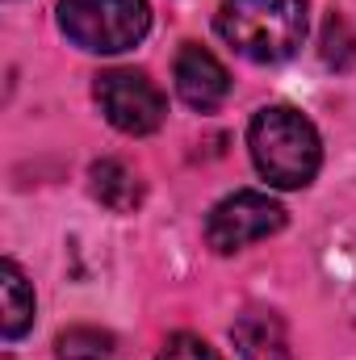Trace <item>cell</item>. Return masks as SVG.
Masks as SVG:
<instances>
[{
    "mask_svg": "<svg viewBox=\"0 0 356 360\" xmlns=\"http://www.w3.org/2000/svg\"><path fill=\"white\" fill-rule=\"evenodd\" d=\"M252 164L272 188H306L319 176L323 143L306 113L289 105H265L248 126Z\"/></svg>",
    "mask_w": 356,
    "mask_h": 360,
    "instance_id": "6da1fadb",
    "label": "cell"
},
{
    "mask_svg": "<svg viewBox=\"0 0 356 360\" xmlns=\"http://www.w3.org/2000/svg\"><path fill=\"white\" fill-rule=\"evenodd\" d=\"M218 34L252 63H285L302 51L310 13L306 0H222Z\"/></svg>",
    "mask_w": 356,
    "mask_h": 360,
    "instance_id": "7a4b0ae2",
    "label": "cell"
},
{
    "mask_svg": "<svg viewBox=\"0 0 356 360\" xmlns=\"http://www.w3.org/2000/svg\"><path fill=\"white\" fill-rule=\"evenodd\" d=\"M59 30L96 55L130 51L151 30L147 0H59Z\"/></svg>",
    "mask_w": 356,
    "mask_h": 360,
    "instance_id": "3957f363",
    "label": "cell"
},
{
    "mask_svg": "<svg viewBox=\"0 0 356 360\" xmlns=\"http://www.w3.org/2000/svg\"><path fill=\"white\" fill-rule=\"evenodd\" d=\"M92 92H96V105L109 117V126L122 130V134H151V130L164 126L168 101L147 72H134V68L101 72Z\"/></svg>",
    "mask_w": 356,
    "mask_h": 360,
    "instance_id": "277c9868",
    "label": "cell"
},
{
    "mask_svg": "<svg viewBox=\"0 0 356 360\" xmlns=\"http://www.w3.org/2000/svg\"><path fill=\"white\" fill-rule=\"evenodd\" d=\"M285 226V210L256 188H239L231 197H222L210 218H205V243L218 252V256H231V252H243L248 243H260L268 235H276Z\"/></svg>",
    "mask_w": 356,
    "mask_h": 360,
    "instance_id": "5b68a950",
    "label": "cell"
},
{
    "mask_svg": "<svg viewBox=\"0 0 356 360\" xmlns=\"http://www.w3.org/2000/svg\"><path fill=\"white\" fill-rule=\"evenodd\" d=\"M177 92H180V101L193 105V109H214V105L227 101L231 76L218 63V55H210L197 42H184L177 51Z\"/></svg>",
    "mask_w": 356,
    "mask_h": 360,
    "instance_id": "8992f818",
    "label": "cell"
},
{
    "mask_svg": "<svg viewBox=\"0 0 356 360\" xmlns=\"http://www.w3.org/2000/svg\"><path fill=\"white\" fill-rule=\"evenodd\" d=\"M231 340H235V348H239L243 360H293L285 323L272 310H248V314H239L235 327H231Z\"/></svg>",
    "mask_w": 356,
    "mask_h": 360,
    "instance_id": "52a82bcc",
    "label": "cell"
},
{
    "mask_svg": "<svg viewBox=\"0 0 356 360\" xmlns=\"http://www.w3.org/2000/svg\"><path fill=\"white\" fill-rule=\"evenodd\" d=\"M92 197L101 201V205H109L113 214H130L139 201H143V180L134 168H126L122 160H101V164H92Z\"/></svg>",
    "mask_w": 356,
    "mask_h": 360,
    "instance_id": "ba28073f",
    "label": "cell"
},
{
    "mask_svg": "<svg viewBox=\"0 0 356 360\" xmlns=\"http://www.w3.org/2000/svg\"><path fill=\"white\" fill-rule=\"evenodd\" d=\"M0 276H4V281H0V297H4L0 331H4V340L13 344V340H21V335L30 331V323H34V289H30L25 272L17 269L13 260H4Z\"/></svg>",
    "mask_w": 356,
    "mask_h": 360,
    "instance_id": "9c48e42d",
    "label": "cell"
},
{
    "mask_svg": "<svg viewBox=\"0 0 356 360\" xmlns=\"http://www.w3.org/2000/svg\"><path fill=\"white\" fill-rule=\"evenodd\" d=\"M109 352H113V340L105 331L76 327V331L59 335V360H109Z\"/></svg>",
    "mask_w": 356,
    "mask_h": 360,
    "instance_id": "30bf717a",
    "label": "cell"
},
{
    "mask_svg": "<svg viewBox=\"0 0 356 360\" xmlns=\"http://www.w3.org/2000/svg\"><path fill=\"white\" fill-rule=\"evenodd\" d=\"M160 360H222L201 335H189V331H180L172 335L164 348H160Z\"/></svg>",
    "mask_w": 356,
    "mask_h": 360,
    "instance_id": "8fae6325",
    "label": "cell"
},
{
    "mask_svg": "<svg viewBox=\"0 0 356 360\" xmlns=\"http://www.w3.org/2000/svg\"><path fill=\"white\" fill-rule=\"evenodd\" d=\"M4 360H8V356H4Z\"/></svg>",
    "mask_w": 356,
    "mask_h": 360,
    "instance_id": "7c38bea8",
    "label": "cell"
}]
</instances>
